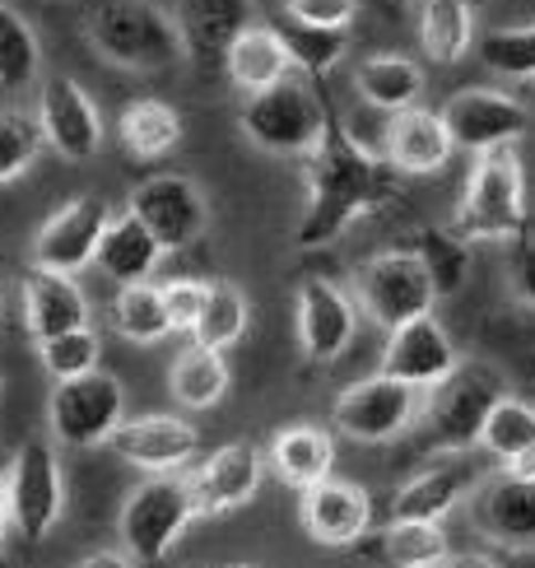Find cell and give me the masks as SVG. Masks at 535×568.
Wrapping results in <instances>:
<instances>
[{
  "label": "cell",
  "instance_id": "cell-1",
  "mask_svg": "<svg viewBox=\"0 0 535 568\" xmlns=\"http://www.w3.org/2000/svg\"><path fill=\"white\" fill-rule=\"evenodd\" d=\"M302 159H308V210H302L294 224L298 247L336 243L354 220L372 215V210L395 196L387 159L378 150L359 145V140L340 126L336 108L326 112V131Z\"/></svg>",
  "mask_w": 535,
  "mask_h": 568
},
{
  "label": "cell",
  "instance_id": "cell-2",
  "mask_svg": "<svg viewBox=\"0 0 535 568\" xmlns=\"http://www.w3.org/2000/svg\"><path fill=\"white\" fill-rule=\"evenodd\" d=\"M80 29L93 52L116 70L150 75V70L186 61L173 10L154 6V0H84Z\"/></svg>",
  "mask_w": 535,
  "mask_h": 568
},
{
  "label": "cell",
  "instance_id": "cell-3",
  "mask_svg": "<svg viewBox=\"0 0 535 568\" xmlns=\"http://www.w3.org/2000/svg\"><path fill=\"white\" fill-rule=\"evenodd\" d=\"M452 229L465 243H512L526 233V169L517 145L480 150L461 186Z\"/></svg>",
  "mask_w": 535,
  "mask_h": 568
},
{
  "label": "cell",
  "instance_id": "cell-4",
  "mask_svg": "<svg viewBox=\"0 0 535 568\" xmlns=\"http://www.w3.org/2000/svg\"><path fill=\"white\" fill-rule=\"evenodd\" d=\"M507 396V377L488 359H456L447 377L424 387L419 429L429 434L438 453H475L488 410Z\"/></svg>",
  "mask_w": 535,
  "mask_h": 568
},
{
  "label": "cell",
  "instance_id": "cell-5",
  "mask_svg": "<svg viewBox=\"0 0 535 568\" xmlns=\"http://www.w3.org/2000/svg\"><path fill=\"white\" fill-rule=\"evenodd\" d=\"M326 112H331V99L317 93V80L289 75V80H279L261 93H247V103L238 112V126L261 154L302 159L321 140Z\"/></svg>",
  "mask_w": 535,
  "mask_h": 568
},
{
  "label": "cell",
  "instance_id": "cell-6",
  "mask_svg": "<svg viewBox=\"0 0 535 568\" xmlns=\"http://www.w3.org/2000/svg\"><path fill=\"white\" fill-rule=\"evenodd\" d=\"M192 523H196V504L192 489H186V476L163 470V476L140 480L126 494L116 527H122V550L135 564H163Z\"/></svg>",
  "mask_w": 535,
  "mask_h": 568
},
{
  "label": "cell",
  "instance_id": "cell-7",
  "mask_svg": "<svg viewBox=\"0 0 535 568\" xmlns=\"http://www.w3.org/2000/svg\"><path fill=\"white\" fill-rule=\"evenodd\" d=\"M122 419H126V392L103 368L65 377V383H56L52 400H47V429H52V443L61 447H103Z\"/></svg>",
  "mask_w": 535,
  "mask_h": 568
},
{
  "label": "cell",
  "instance_id": "cell-8",
  "mask_svg": "<svg viewBox=\"0 0 535 568\" xmlns=\"http://www.w3.org/2000/svg\"><path fill=\"white\" fill-rule=\"evenodd\" d=\"M6 499L10 527L23 540H42L65 513V476L56 462V447L47 438L19 443V453L6 462Z\"/></svg>",
  "mask_w": 535,
  "mask_h": 568
},
{
  "label": "cell",
  "instance_id": "cell-9",
  "mask_svg": "<svg viewBox=\"0 0 535 568\" xmlns=\"http://www.w3.org/2000/svg\"><path fill=\"white\" fill-rule=\"evenodd\" d=\"M419 406H424V387H410L401 377L378 373L336 396L331 424L336 434L354 443H391L419 424Z\"/></svg>",
  "mask_w": 535,
  "mask_h": 568
},
{
  "label": "cell",
  "instance_id": "cell-10",
  "mask_svg": "<svg viewBox=\"0 0 535 568\" xmlns=\"http://www.w3.org/2000/svg\"><path fill=\"white\" fill-rule=\"evenodd\" d=\"M433 303H438L433 280H429L424 262L414 256V247L378 252V256H368V262L359 266V307L382 331L433 313Z\"/></svg>",
  "mask_w": 535,
  "mask_h": 568
},
{
  "label": "cell",
  "instance_id": "cell-11",
  "mask_svg": "<svg viewBox=\"0 0 535 568\" xmlns=\"http://www.w3.org/2000/svg\"><path fill=\"white\" fill-rule=\"evenodd\" d=\"M126 210L154 233L163 252L192 247L196 239H205V229H209V196H205V186L192 182L186 173L145 178L131 192Z\"/></svg>",
  "mask_w": 535,
  "mask_h": 568
},
{
  "label": "cell",
  "instance_id": "cell-12",
  "mask_svg": "<svg viewBox=\"0 0 535 568\" xmlns=\"http://www.w3.org/2000/svg\"><path fill=\"white\" fill-rule=\"evenodd\" d=\"M38 126L47 150H56L65 163H84L103 150V112L89 99V89L70 75H47L42 93H38Z\"/></svg>",
  "mask_w": 535,
  "mask_h": 568
},
{
  "label": "cell",
  "instance_id": "cell-13",
  "mask_svg": "<svg viewBox=\"0 0 535 568\" xmlns=\"http://www.w3.org/2000/svg\"><path fill=\"white\" fill-rule=\"evenodd\" d=\"M112 220V205L103 196H70L61 210L42 220V229L33 233L29 262L38 271H61V275H80L93 262V247H99L103 229Z\"/></svg>",
  "mask_w": 535,
  "mask_h": 568
},
{
  "label": "cell",
  "instance_id": "cell-14",
  "mask_svg": "<svg viewBox=\"0 0 535 568\" xmlns=\"http://www.w3.org/2000/svg\"><path fill=\"white\" fill-rule=\"evenodd\" d=\"M475 531L498 550H535V480L517 470H498L471 489L465 499Z\"/></svg>",
  "mask_w": 535,
  "mask_h": 568
},
{
  "label": "cell",
  "instance_id": "cell-15",
  "mask_svg": "<svg viewBox=\"0 0 535 568\" xmlns=\"http://www.w3.org/2000/svg\"><path fill=\"white\" fill-rule=\"evenodd\" d=\"M442 122L456 150H494V145H517L531 126V112L522 99H512L503 89H461L442 103Z\"/></svg>",
  "mask_w": 535,
  "mask_h": 568
},
{
  "label": "cell",
  "instance_id": "cell-16",
  "mask_svg": "<svg viewBox=\"0 0 535 568\" xmlns=\"http://www.w3.org/2000/svg\"><path fill=\"white\" fill-rule=\"evenodd\" d=\"M103 447L145 476H163V470H182L200 453V434L182 415H135L116 424Z\"/></svg>",
  "mask_w": 535,
  "mask_h": 568
},
{
  "label": "cell",
  "instance_id": "cell-17",
  "mask_svg": "<svg viewBox=\"0 0 535 568\" xmlns=\"http://www.w3.org/2000/svg\"><path fill=\"white\" fill-rule=\"evenodd\" d=\"M294 326H298V349L308 354L312 364H331L349 349L354 341V326H359V307L349 298L340 284L331 280H302L298 294H294Z\"/></svg>",
  "mask_w": 535,
  "mask_h": 568
},
{
  "label": "cell",
  "instance_id": "cell-18",
  "mask_svg": "<svg viewBox=\"0 0 535 568\" xmlns=\"http://www.w3.org/2000/svg\"><path fill=\"white\" fill-rule=\"evenodd\" d=\"M261 476H266V457L256 453L251 443L215 447V453L186 476L196 517H224V513L247 508L256 499V489H261Z\"/></svg>",
  "mask_w": 535,
  "mask_h": 568
},
{
  "label": "cell",
  "instance_id": "cell-19",
  "mask_svg": "<svg viewBox=\"0 0 535 568\" xmlns=\"http://www.w3.org/2000/svg\"><path fill=\"white\" fill-rule=\"evenodd\" d=\"M298 523L308 531V540L326 550H344V546H359L372 527V499L368 489L354 480H336L326 476L321 485L302 489L298 499Z\"/></svg>",
  "mask_w": 535,
  "mask_h": 568
},
{
  "label": "cell",
  "instance_id": "cell-20",
  "mask_svg": "<svg viewBox=\"0 0 535 568\" xmlns=\"http://www.w3.org/2000/svg\"><path fill=\"white\" fill-rule=\"evenodd\" d=\"M182 52L192 57L200 80H224V52L251 23V0H177Z\"/></svg>",
  "mask_w": 535,
  "mask_h": 568
},
{
  "label": "cell",
  "instance_id": "cell-21",
  "mask_svg": "<svg viewBox=\"0 0 535 568\" xmlns=\"http://www.w3.org/2000/svg\"><path fill=\"white\" fill-rule=\"evenodd\" d=\"M484 480V470L471 462V453H447L438 466L410 476L391 494V523H442L452 508L471 499V489Z\"/></svg>",
  "mask_w": 535,
  "mask_h": 568
},
{
  "label": "cell",
  "instance_id": "cell-22",
  "mask_svg": "<svg viewBox=\"0 0 535 568\" xmlns=\"http://www.w3.org/2000/svg\"><path fill=\"white\" fill-rule=\"evenodd\" d=\"M452 135L442 112L433 108H405V112H391V122L382 126V159L391 173L401 178H433L452 163Z\"/></svg>",
  "mask_w": 535,
  "mask_h": 568
},
{
  "label": "cell",
  "instance_id": "cell-23",
  "mask_svg": "<svg viewBox=\"0 0 535 568\" xmlns=\"http://www.w3.org/2000/svg\"><path fill=\"white\" fill-rule=\"evenodd\" d=\"M456 345L452 336L442 331V322L433 313L424 317H410L401 326L387 331V349H382V368L387 377H401L410 387H433L438 377H447L456 368Z\"/></svg>",
  "mask_w": 535,
  "mask_h": 568
},
{
  "label": "cell",
  "instance_id": "cell-24",
  "mask_svg": "<svg viewBox=\"0 0 535 568\" xmlns=\"http://www.w3.org/2000/svg\"><path fill=\"white\" fill-rule=\"evenodd\" d=\"M19 298H23V326H29L33 341L47 336H61V331H75L89 326V294L80 290L75 275H61V271H29L19 284Z\"/></svg>",
  "mask_w": 535,
  "mask_h": 568
},
{
  "label": "cell",
  "instance_id": "cell-25",
  "mask_svg": "<svg viewBox=\"0 0 535 568\" xmlns=\"http://www.w3.org/2000/svg\"><path fill=\"white\" fill-rule=\"evenodd\" d=\"M294 75V57H289V47L285 38H279L275 23H247V29L228 42V52H224V80L233 84L247 99V93H261L279 80H289Z\"/></svg>",
  "mask_w": 535,
  "mask_h": 568
},
{
  "label": "cell",
  "instance_id": "cell-26",
  "mask_svg": "<svg viewBox=\"0 0 535 568\" xmlns=\"http://www.w3.org/2000/svg\"><path fill=\"white\" fill-rule=\"evenodd\" d=\"M270 470L289 489H312L326 476H336V438L321 424H285L270 438Z\"/></svg>",
  "mask_w": 535,
  "mask_h": 568
},
{
  "label": "cell",
  "instance_id": "cell-27",
  "mask_svg": "<svg viewBox=\"0 0 535 568\" xmlns=\"http://www.w3.org/2000/svg\"><path fill=\"white\" fill-rule=\"evenodd\" d=\"M158 262H163L158 239L131 215V210H126V215H112L107 229H103V239H99V247H93V266H99L116 284V290H122V284L150 280L158 271Z\"/></svg>",
  "mask_w": 535,
  "mask_h": 568
},
{
  "label": "cell",
  "instance_id": "cell-28",
  "mask_svg": "<svg viewBox=\"0 0 535 568\" xmlns=\"http://www.w3.org/2000/svg\"><path fill=\"white\" fill-rule=\"evenodd\" d=\"M354 89L372 112H405L424 99V65L405 52H372L354 65Z\"/></svg>",
  "mask_w": 535,
  "mask_h": 568
},
{
  "label": "cell",
  "instance_id": "cell-29",
  "mask_svg": "<svg viewBox=\"0 0 535 568\" xmlns=\"http://www.w3.org/2000/svg\"><path fill=\"white\" fill-rule=\"evenodd\" d=\"M116 140H122V150L131 159L154 163L182 145V116L163 99H135L122 108V116H116Z\"/></svg>",
  "mask_w": 535,
  "mask_h": 568
},
{
  "label": "cell",
  "instance_id": "cell-30",
  "mask_svg": "<svg viewBox=\"0 0 535 568\" xmlns=\"http://www.w3.org/2000/svg\"><path fill=\"white\" fill-rule=\"evenodd\" d=\"M228 359L224 349H209V345H186L173 368H168V387H173V400L182 410H215L219 400L228 396Z\"/></svg>",
  "mask_w": 535,
  "mask_h": 568
},
{
  "label": "cell",
  "instance_id": "cell-31",
  "mask_svg": "<svg viewBox=\"0 0 535 568\" xmlns=\"http://www.w3.org/2000/svg\"><path fill=\"white\" fill-rule=\"evenodd\" d=\"M419 47L438 65H456L475 47L471 0H424L419 6Z\"/></svg>",
  "mask_w": 535,
  "mask_h": 568
},
{
  "label": "cell",
  "instance_id": "cell-32",
  "mask_svg": "<svg viewBox=\"0 0 535 568\" xmlns=\"http://www.w3.org/2000/svg\"><path fill=\"white\" fill-rule=\"evenodd\" d=\"M112 331L131 345H158L163 336H173L168 307H163V290L150 280L122 284L112 298Z\"/></svg>",
  "mask_w": 535,
  "mask_h": 568
},
{
  "label": "cell",
  "instance_id": "cell-33",
  "mask_svg": "<svg viewBox=\"0 0 535 568\" xmlns=\"http://www.w3.org/2000/svg\"><path fill=\"white\" fill-rule=\"evenodd\" d=\"M247 294L238 290L233 280H209V290H205V303H200V313L192 322V336L196 345H209V349H228V345H238L243 341V331H247Z\"/></svg>",
  "mask_w": 535,
  "mask_h": 568
},
{
  "label": "cell",
  "instance_id": "cell-34",
  "mask_svg": "<svg viewBox=\"0 0 535 568\" xmlns=\"http://www.w3.org/2000/svg\"><path fill=\"white\" fill-rule=\"evenodd\" d=\"M480 453H488L498 466H517L535 453V406L517 396H503L494 410H488L484 429H480Z\"/></svg>",
  "mask_w": 535,
  "mask_h": 568
},
{
  "label": "cell",
  "instance_id": "cell-35",
  "mask_svg": "<svg viewBox=\"0 0 535 568\" xmlns=\"http://www.w3.org/2000/svg\"><path fill=\"white\" fill-rule=\"evenodd\" d=\"M275 29L294 57V75L302 80H326L349 52V29H312V23L298 19H279Z\"/></svg>",
  "mask_w": 535,
  "mask_h": 568
},
{
  "label": "cell",
  "instance_id": "cell-36",
  "mask_svg": "<svg viewBox=\"0 0 535 568\" xmlns=\"http://www.w3.org/2000/svg\"><path fill=\"white\" fill-rule=\"evenodd\" d=\"M414 256L424 262L438 298L456 294L461 284H465V275H471V243H465L452 224H429V229H419Z\"/></svg>",
  "mask_w": 535,
  "mask_h": 568
},
{
  "label": "cell",
  "instance_id": "cell-37",
  "mask_svg": "<svg viewBox=\"0 0 535 568\" xmlns=\"http://www.w3.org/2000/svg\"><path fill=\"white\" fill-rule=\"evenodd\" d=\"M382 555L395 568H442L452 555V540L442 523H391L382 531Z\"/></svg>",
  "mask_w": 535,
  "mask_h": 568
},
{
  "label": "cell",
  "instance_id": "cell-38",
  "mask_svg": "<svg viewBox=\"0 0 535 568\" xmlns=\"http://www.w3.org/2000/svg\"><path fill=\"white\" fill-rule=\"evenodd\" d=\"M38 65H42L38 33L29 29V19H23L19 10H10L6 0H0V84L6 89L33 84Z\"/></svg>",
  "mask_w": 535,
  "mask_h": 568
},
{
  "label": "cell",
  "instance_id": "cell-39",
  "mask_svg": "<svg viewBox=\"0 0 535 568\" xmlns=\"http://www.w3.org/2000/svg\"><path fill=\"white\" fill-rule=\"evenodd\" d=\"M42 126L33 112H19V108H0V186L23 178L38 163L42 154Z\"/></svg>",
  "mask_w": 535,
  "mask_h": 568
},
{
  "label": "cell",
  "instance_id": "cell-40",
  "mask_svg": "<svg viewBox=\"0 0 535 568\" xmlns=\"http://www.w3.org/2000/svg\"><path fill=\"white\" fill-rule=\"evenodd\" d=\"M480 61L503 80H535V23L494 29L480 42Z\"/></svg>",
  "mask_w": 535,
  "mask_h": 568
},
{
  "label": "cell",
  "instance_id": "cell-41",
  "mask_svg": "<svg viewBox=\"0 0 535 568\" xmlns=\"http://www.w3.org/2000/svg\"><path fill=\"white\" fill-rule=\"evenodd\" d=\"M99 354H103V341L93 336V326H75V331H61V336H47L38 341V359L42 368L65 383V377H80V373H93L99 368Z\"/></svg>",
  "mask_w": 535,
  "mask_h": 568
},
{
  "label": "cell",
  "instance_id": "cell-42",
  "mask_svg": "<svg viewBox=\"0 0 535 568\" xmlns=\"http://www.w3.org/2000/svg\"><path fill=\"white\" fill-rule=\"evenodd\" d=\"M285 19L312 29H349L359 19V0H285Z\"/></svg>",
  "mask_w": 535,
  "mask_h": 568
},
{
  "label": "cell",
  "instance_id": "cell-43",
  "mask_svg": "<svg viewBox=\"0 0 535 568\" xmlns=\"http://www.w3.org/2000/svg\"><path fill=\"white\" fill-rule=\"evenodd\" d=\"M507 290L517 303L535 307V239H526V233L507 243Z\"/></svg>",
  "mask_w": 535,
  "mask_h": 568
},
{
  "label": "cell",
  "instance_id": "cell-44",
  "mask_svg": "<svg viewBox=\"0 0 535 568\" xmlns=\"http://www.w3.org/2000/svg\"><path fill=\"white\" fill-rule=\"evenodd\" d=\"M205 290H209V280H173V284H163V307H168L173 331H192L200 303H205Z\"/></svg>",
  "mask_w": 535,
  "mask_h": 568
},
{
  "label": "cell",
  "instance_id": "cell-45",
  "mask_svg": "<svg viewBox=\"0 0 535 568\" xmlns=\"http://www.w3.org/2000/svg\"><path fill=\"white\" fill-rule=\"evenodd\" d=\"M80 568H135V559L126 550H93L89 559H80Z\"/></svg>",
  "mask_w": 535,
  "mask_h": 568
},
{
  "label": "cell",
  "instance_id": "cell-46",
  "mask_svg": "<svg viewBox=\"0 0 535 568\" xmlns=\"http://www.w3.org/2000/svg\"><path fill=\"white\" fill-rule=\"evenodd\" d=\"M442 568H498V564L488 555H447V564H442Z\"/></svg>",
  "mask_w": 535,
  "mask_h": 568
},
{
  "label": "cell",
  "instance_id": "cell-47",
  "mask_svg": "<svg viewBox=\"0 0 535 568\" xmlns=\"http://www.w3.org/2000/svg\"><path fill=\"white\" fill-rule=\"evenodd\" d=\"M6 531H10V499H6V462H0V550H6Z\"/></svg>",
  "mask_w": 535,
  "mask_h": 568
},
{
  "label": "cell",
  "instance_id": "cell-48",
  "mask_svg": "<svg viewBox=\"0 0 535 568\" xmlns=\"http://www.w3.org/2000/svg\"><path fill=\"white\" fill-rule=\"evenodd\" d=\"M233 568H251V564H233Z\"/></svg>",
  "mask_w": 535,
  "mask_h": 568
},
{
  "label": "cell",
  "instance_id": "cell-49",
  "mask_svg": "<svg viewBox=\"0 0 535 568\" xmlns=\"http://www.w3.org/2000/svg\"><path fill=\"white\" fill-rule=\"evenodd\" d=\"M531 84H535V80H531Z\"/></svg>",
  "mask_w": 535,
  "mask_h": 568
}]
</instances>
